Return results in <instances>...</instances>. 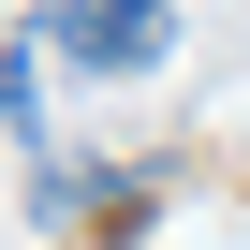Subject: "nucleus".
<instances>
[{
  "label": "nucleus",
  "instance_id": "obj_2",
  "mask_svg": "<svg viewBox=\"0 0 250 250\" xmlns=\"http://www.w3.org/2000/svg\"><path fill=\"white\" fill-rule=\"evenodd\" d=\"M15 133H30V74L0 59V147H15Z\"/></svg>",
  "mask_w": 250,
  "mask_h": 250
},
{
  "label": "nucleus",
  "instance_id": "obj_1",
  "mask_svg": "<svg viewBox=\"0 0 250 250\" xmlns=\"http://www.w3.org/2000/svg\"><path fill=\"white\" fill-rule=\"evenodd\" d=\"M162 44H177L162 0H59L44 15V59H74V74H147Z\"/></svg>",
  "mask_w": 250,
  "mask_h": 250
}]
</instances>
